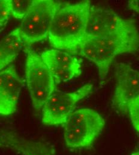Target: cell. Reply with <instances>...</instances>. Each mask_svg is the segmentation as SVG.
<instances>
[{"label": "cell", "mask_w": 139, "mask_h": 155, "mask_svg": "<svg viewBox=\"0 0 139 155\" xmlns=\"http://www.w3.org/2000/svg\"><path fill=\"white\" fill-rule=\"evenodd\" d=\"M64 125V138L71 149L90 147L102 132L105 120L94 110L84 108L74 111Z\"/></svg>", "instance_id": "cell-3"}, {"label": "cell", "mask_w": 139, "mask_h": 155, "mask_svg": "<svg viewBox=\"0 0 139 155\" xmlns=\"http://www.w3.org/2000/svg\"><path fill=\"white\" fill-rule=\"evenodd\" d=\"M93 85L86 84L73 92L55 89L42 107V123L46 125H63L80 100L92 91Z\"/></svg>", "instance_id": "cell-6"}, {"label": "cell", "mask_w": 139, "mask_h": 155, "mask_svg": "<svg viewBox=\"0 0 139 155\" xmlns=\"http://www.w3.org/2000/svg\"><path fill=\"white\" fill-rule=\"evenodd\" d=\"M10 15L9 0H0V32L5 28Z\"/></svg>", "instance_id": "cell-15"}, {"label": "cell", "mask_w": 139, "mask_h": 155, "mask_svg": "<svg viewBox=\"0 0 139 155\" xmlns=\"http://www.w3.org/2000/svg\"><path fill=\"white\" fill-rule=\"evenodd\" d=\"M139 50V32L136 25L101 38H86L79 51L93 62L99 70L101 85L107 75L115 58L120 54L135 53Z\"/></svg>", "instance_id": "cell-2"}, {"label": "cell", "mask_w": 139, "mask_h": 155, "mask_svg": "<svg viewBox=\"0 0 139 155\" xmlns=\"http://www.w3.org/2000/svg\"><path fill=\"white\" fill-rule=\"evenodd\" d=\"M34 1L9 0L11 15L16 19L22 20L33 4Z\"/></svg>", "instance_id": "cell-13"}, {"label": "cell", "mask_w": 139, "mask_h": 155, "mask_svg": "<svg viewBox=\"0 0 139 155\" xmlns=\"http://www.w3.org/2000/svg\"><path fill=\"white\" fill-rule=\"evenodd\" d=\"M128 113L134 129L139 133V96L129 106Z\"/></svg>", "instance_id": "cell-14"}, {"label": "cell", "mask_w": 139, "mask_h": 155, "mask_svg": "<svg viewBox=\"0 0 139 155\" xmlns=\"http://www.w3.org/2000/svg\"><path fill=\"white\" fill-rule=\"evenodd\" d=\"M23 86L13 65L0 72V115L9 116L16 112Z\"/></svg>", "instance_id": "cell-10"}, {"label": "cell", "mask_w": 139, "mask_h": 155, "mask_svg": "<svg viewBox=\"0 0 139 155\" xmlns=\"http://www.w3.org/2000/svg\"><path fill=\"white\" fill-rule=\"evenodd\" d=\"M116 84L112 106L122 114H128L130 104L139 96V71L131 66L118 63L115 68Z\"/></svg>", "instance_id": "cell-7"}, {"label": "cell", "mask_w": 139, "mask_h": 155, "mask_svg": "<svg viewBox=\"0 0 139 155\" xmlns=\"http://www.w3.org/2000/svg\"><path fill=\"white\" fill-rule=\"evenodd\" d=\"M25 77L32 105L35 110L39 112L56 89V84L41 56L31 49L27 50Z\"/></svg>", "instance_id": "cell-5"}, {"label": "cell", "mask_w": 139, "mask_h": 155, "mask_svg": "<svg viewBox=\"0 0 139 155\" xmlns=\"http://www.w3.org/2000/svg\"><path fill=\"white\" fill-rule=\"evenodd\" d=\"M62 5L58 1H34L19 27L24 43L34 44L48 37L55 15Z\"/></svg>", "instance_id": "cell-4"}, {"label": "cell", "mask_w": 139, "mask_h": 155, "mask_svg": "<svg viewBox=\"0 0 139 155\" xmlns=\"http://www.w3.org/2000/svg\"><path fill=\"white\" fill-rule=\"evenodd\" d=\"M24 44L19 28L14 29L0 41V71L16 58Z\"/></svg>", "instance_id": "cell-12"}, {"label": "cell", "mask_w": 139, "mask_h": 155, "mask_svg": "<svg viewBox=\"0 0 139 155\" xmlns=\"http://www.w3.org/2000/svg\"><path fill=\"white\" fill-rule=\"evenodd\" d=\"M136 25L133 20L124 19L115 12L92 6L86 31V38H101Z\"/></svg>", "instance_id": "cell-8"}, {"label": "cell", "mask_w": 139, "mask_h": 155, "mask_svg": "<svg viewBox=\"0 0 139 155\" xmlns=\"http://www.w3.org/2000/svg\"><path fill=\"white\" fill-rule=\"evenodd\" d=\"M131 155H139V152H135Z\"/></svg>", "instance_id": "cell-17"}, {"label": "cell", "mask_w": 139, "mask_h": 155, "mask_svg": "<svg viewBox=\"0 0 139 155\" xmlns=\"http://www.w3.org/2000/svg\"><path fill=\"white\" fill-rule=\"evenodd\" d=\"M41 58L54 79L55 84L67 82L82 74L81 59L57 49L42 53Z\"/></svg>", "instance_id": "cell-9"}, {"label": "cell", "mask_w": 139, "mask_h": 155, "mask_svg": "<svg viewBox=\"0 0 139 155\" xmlns=\"http://www.w3.org/2000/svg\"><path fill=\"white\" fill-rule=\"evenodd\" d=\"M91 7L89 1L62 5L55 15L48 34L51 46L57 50L78 51L86 38Z\"/></svg>", "instance_id": "cell-1"}, {"label": "cell", "mask_w": 139, "mask_h": 155, "mask_svg": "<svg viewBox=\"0 0 139 155\" xmlns=\"http://www.w3.org/2000/svg\"><path fill=\"white\" fill-rule=\"evenodd\" d=\"M128 6L130 10L136 12L139 14V0L129 1Z\"/></svg>", "instance_id": "cell-16"}, {"label": "cell", "mask_w": 139, "mask_h": 155, "mask_svg": "<svg viewBox=\"0 0 139 155\" xmlns=\"http://www.w3.org/2000/svg\"><path fill=\"white\" fill-rule=\"evenodd\" d=\"M0 147L12 150L22 155H55L46 144L27 139L10 130H0Z\"/></svg>", "instance_id": "cell-11"}]
</instances>
